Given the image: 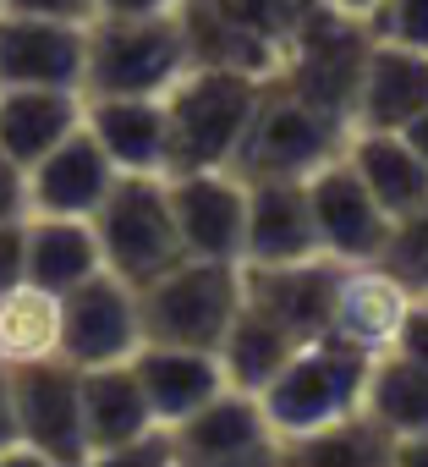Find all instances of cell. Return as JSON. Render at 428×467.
<instances>
[{
    "mask_svg": "<svg viewBox=\"0 0 428 467\" xmlns=\"http://www.w3.org/2000/svg\"><path fill=\"white\" fill-rule=\"evenodd\" d=\"M0 12L56 17V23H94V0H0Z\"/></svg>",
    "mask_w": 428,
    "mask_h": 467,
    "instance_id": "cell-35",
    "label": "cell"
},
{
    "mask_svg": "<svg viewBox=\"0 0 428 467\" xmlns=\"http://www.w3.org/2000/svg\"><path fill=\"white\" fill-rule=\"evenodd\" d=\"M264 78L231 67H187L165 94V176L181 171H226L253 110Z\"/></svg>",
    "mask_w": 428,
    "mask_h": 467,
    "instance_id": "cell-1",
    "label": "cell"
},
{
    "mask_svg": "<svg viewBox=\"0 0 428 467\" xmlns=\"http://www.w3.org/2000/svg\"><path fill=\"white\" fill-rule=\"evenodd\" d=\"M346 160L362 176V187L379 198V209L390 220H406L423 198H428V160L401 138V132H373L357 127L346 138Z\"/></svg>",
    "mask_w": 428,
    "mask_h": 467,
    "instance_id": "cell-23",
    "label": "cell"
},
{
    "mask_svg": "<svg viewBox=\"0 0 428 467\" xmlns=\"http://www.w3.org/2000/svg\"><path fill=\"white\" fill-rule=\"evenodd\" d=\"M324 6H335V12H346V17H362V23H368V12L379 6V0H324Z\"/></svg>",
    "mask_w": 428,
    "mask_h": 467,
    "instance_id": "cell-39",
    "label": "cell"
},
{
    "mask_svg": "<svg viewBox=\"0 0 428 467\" xmlns=\"http://www.w3.org/2000/svg\"><path fill=\"white\" fill-rule=\"evenodd\" d=\"M395 352L428 368V297H423V292L412 297V308H406V319H401V330H395Z\"/></svg>",
    "mask_w": 428,
    "mask_h": 467,
    "instance_id": "cell-34",
    "label": "cell"
},
{
    "mask_svg": "<svg viewBox=\"0 0 428 467\" xmlns=\"http://www.w3.org/2000/svg\"><path fill=\"white\" fill-rule=\"evenodd\" d=\"M176 6L181 0H94V17H159Z\"/></svg>",
    "mask_w": 428,
    "mask_h": 467,
    "instance_id": "cell-36",
    "label": "cell"
},
{
    "mask_svg": "<svg viewBox=\"0 0 428 467\" xmlns=\"http://www.w3.org/2000/svg\"><path fill=\"white\" fill-rule=\"evenodd\" d=\"M6 220H28V165L0 149V225Z\"/></svg>",
    "mask_w": 428,
    "mask_h": 467,
    "instance_id": "cell-33",
    "label": "cell"
},
{
    "mask_svg": "<svg viewBox=\"0 0 428 467\" xmlns=\"http://www.w3.org/2000/svg\"><path fill=\"white\" fill-rule=\"evenodd\" d=\"M428 105V56L406 50V45H368L362 61V83H357V110H352V132L373 127V132H401L417 110Z\"/></svg>",
    "mask_w": 428,
    "mask_h": 467,
    "instance_id": "cell-20",
    "label": "cell"
},
{
    "mask_svg": "<svg viewBox=\"0 0 428 467\" xmlns=\"http://www.w3.org/2000/svg\"><path fill=\"white\" fill-rule=\"evenodd\" d=\"M17 440L23 434H17V407H12V368L0 363V456H6Z\"/></svg>",
    "mask_w": 428,
    "mask_h": 467,
    "instance_id": "cell-37",
    "label": "cell"
},
{
    "mask_svg": "<svg viewBox=\"0 0 428 467\" xmlns=\"http://www.w3.org/2000/svg\"><path fill=\"white\" fill-rule=\"evenodd\" d=\"M401 138H406V143H412V149H417V154L428 160V105H423V110H417V116H412L406 127H401Z\"/></svg>",
    "mask_w": 428,
    "mask_h": 467,
    "instance_id": "cell-38",
    "label": "cell"
},
{
    "mask_svg": "<svg viewBox=\"0 0 428 467\" xmlns=\"http://www.w3.org/2000/svg\"><path fill=\"white\" fill-rule=\"evenodd\" d=\"M105 254L94 237V220L77 214H28V281L45 292H72L77 281L99 275Z\"/></svg>",
    "mask_w": 428,
    "mask_h": 467,
    "instance_id": "cell-24",
    "label": "cell"
},
{
    "mask_svg": "<svg viewBox=\"0 0 428 467\" xmlns=\"http://www.w3.org/2000/svg\"><path fill=\"white\" fill-rule=\"evenodd\" d=\"M138 379H143V396L154 407V418L170 429L181 423L187 412H198L209 396L226 390V368H220V352H198V347H165V341H143L138 358H132Z\"/></svg>",
    "mask_w": 428,
    "mask_h": 467,
    "instance_id": "cell-21",
    "label": "cell"
},
{
    "mask_svg": "<svg viewBox=\"0 0 428 467\" xmlns=\"http://www.w3.org/2000/svg\"><path fill=\"white\" fill-rule=\"evenodd\" d=\"M192 67L176 12L159 17H94L88 23V72L83 94H148L165 99L170 83Z\"/></svg>",
    "mask_w": 428,
    "mask_h": 467,
    "instance_id": "cell-6",
    "label": "cell"
},
{
    "mask_svg": "<svg viewBox=\"0 0 428 467\" xmlns=\"http://www.w3.org/2000/svg\"><path fill=\"white\" fill-rule=\"evenodd\" d=\"M346 138H352V127L341 116L319 110L313 99H302L297 88H286L270 72L259 110H253L226 171H237L242 182H308L324 160H335L346 149Z\"/></svg>",
    "mask_w": 428,
    "mask_h": 467,
    "instance_id": "cell-3",
    "label": "cell"
},
{
    "mask_svg": "<svg viewBox=\"0 0 428 467\" xmlns=\"http://www.w3.org/2000/svg\"><path fill=\"white\" fill-rule=\"evenodd\" d=\"M237 308H242V265H220V259H181L159 281L138 286L143 341H165V347L220 352Z\"/></svg>",
    "mask_w": 428,
    "mask_h": 467,
    "instance_id": "cell-5",
    "label": "cell"
},
{
    "mask_svg": "<svg viewBox=\"0 0 428 467\" xmlns=\"http://www.w3.org/2000/svg\"><path fill=\"white\" fill-rule=\"evenodd\" d=\"M143 347V314L138 292L99 270L61 292V358L77 368H105V363H132Z\"/></svg>",
    "mask_w": 428,
    "mask_h": 467,
    "instance_id": "cell-9",
    "label": "cell"
},
{
    "mask_svg": "<svg viewBox=\"0 0 428 467\" xmlns=\"http://www.w3.org/2000/svg\"><path fill=\"white\" fill-rule=\"evenodd\" d=\"M176 462L192 467H248V462H280V440L264 418L259 390L226 385L220 396H209L198 412L170 423Z\"/></svg>",
    "mask_w": 428,
    "mask_h": 467,
    "instance_id": "cell-10",
    "label": "cell"
},
{
    "mask_svg": "<svg viewBox=\"0 0 428 467\" xmlns=\"http://www.w3.org/2000/svg\"><path fill=\"white\" fill-rule=\"evenodd\" d=\"M94 237H99L105 270L121 275L132 292L187 259L165 176H116L110 198L94 209Z\"/></svg>",
    "mask_w": 428,
    "mask_h": 467,
    "instance_id": "cell-4",
    "label": "cell"
},
{
    "mask_svg": "<svg viewBox=\"0 0 428 467\" xmlns=\"http://www.w3.org/2000/svg\"><path fill=\"white\" fill-rule=\"evenodd\" d=\"M423 259H428V198H423L406 220H395L390 248H384V265H390L395 275H412Z\"/></svg>",
    "mask_w": 428,
    "mask_h": 467,
    "instance_id": "cell-31",
    "label": "cell"
},
{
    "mask_svg": "<svg viewBox=\"0 0 428 467\" xmlns=\"http://www.w3.org/2000/svg\"><path fill=\"white\" fill-rule=\"evenodd\" d=\"M231 6H237L248 23H259L264 34H275V39L286 45V39L324 6V0H231Z\"/></svg>",
    "mask_w": 428,
    "mask_h": 467,
    "instance_id": "cell-30",
    "label": "cell"
},
{
    "mask_svg": "<svg viewBox=\"0 0 428 467\" xmlns=\"http://www.w3.org/2000/svg\"><path fill=\"white\" fill-rule=\"evenodd\" d=\"M368 368H373V358H368L362 347L330 336V330L313 336V341H302V347L291 352V363L259 390L264 418H270V429H275V440H280V456H286L297 440H308V434H319V429L352 418V412L362 407Z\"/></svg>",
    "mask_w": 428,
    "mask_h": 467,
    "instance_id": "cell-2",
    "label": "cell"
},
{
    "mask_svg": "<svg viewBox=\"0 0 428 467\" xmlns=\"http://www.w3.org/2000/svg\"><path fill=\"white\" fill-rule=\"evenodd\" d=\"M362 412L373 423H384L395 440L401 434H423L428 429V368L401 358L395 347L373 358L368 368V390H362Z\"/></svg>",
    "mask_w": 428,
    "mask_h": 467,
    "instance_id": "cell-27",
    "label": "cell"
},
{
    "mask_svg": "<svg viewBox=\"0 0 428 467\" xmlns=\"http://www.w3.org/2000/svg\"><path fill=\"white\" fill-rule=\"evenodd\" d=\"M406 281H412V292H423V297H428V259H423V265H417Z\"/></svg>",
    "mask_w": 428,
    "mask_h": 467,
    "instance_id": "cell-40",
    "label": "cell"
},
{
    "mask_svg": "<svg viewBox=\"0 0 428 467\" xmlns=\"http://www.w3.org/2000/svg\"><path fill=\"white\" fill-rule=\"evenodd\" d=\"M368 34L384 45H406L428 56V0H379L368 12Z\"/></svg>",
    "mask_w": 428,
    "mask_h": 467,
    "instance_id": "cell-29",
    "label": "cell"
},
{
    "mask_svg": "<svg viewBox=\"0 0 428 467\" xmlns=\"http://www.w3.org/2000/svg\"><path fill=\"white\" fill-rule=\"evenodd\" d=\"M368 23L362 17H346L335 6H319L291 39H286V56L275 67V78L286 88H297L302 99H313L319 110L341 116L352 127V110H357V83H362V61H368Z\"/></svg>",
    "mask_w": 428,
    "mask_h": 467,
    "instance_id": "cell-7",
    "label": "cell"
},
{
    "mask_svg": "<svg viewBox=\"0 0 428 467\" xmlns=\"http://www.w3.org/2000/svg\"><path fill=\"white\" fill-rule=\"evenodd\" d=\"M324 254L308 182H248V248L242 265H291Z\"/></svg>",
    "mask_w": 428,
    "mask_h": 467,
    "instance_id": "cell-18",
    "label": "cell"
},
{
    "mask_svg": "<svg viewBox=\"0 0 428 467\" xmlns=\"http://www.w3.org/2000/svg\"><path fill=\"white\" fill-rule=\"evenodd\" d=\"M116 176H121L116 160L99 149V138L83 121L39 165H28V214H77V220H94V209L110 198Z\"/></svg>",
    "mask_w": 428,
    "mask_h": 467,
    "instance_id": "cell-15",
    "label": "cell"
},
{
    "mask_svg": "<svg viewBox=\"0 0 428 467\" xmlns=\"http://www.w3.org/2000/svg\"><path fill=\"white\" fill-rule=\"evenodd\" d=\"M77 127H83L77 88H0V149L17 165H39Z\"/></svg>",
    "mask_w": 428,
    "mask_h": 467,
    "instance_id": "cell-22",
    "label": "cell"
},
{
    "mask_svg": "<svg viewBox=\"0 0 428 467\" xmlns=\"http://www.w3.org/2000/svg\"><path fill=\"white\" fill-rule=\"evenodd\" d=\"M39 358H61V297L17 281L0 292V363L23 368Z\"/></svg>",
    "mask_w": 428,
    "mask_h": 467,
    "instance_id": "cell-26",
    "label": "cell"
},
{
    "mask_svg": "<svg viewBox=\"0 0 428 467\" xmlns=\"http://www.w3.org/2000/svg\"><path fill=\"white\" fill-rule=\"evenodd\" d=\"M341 275H346V265L330 254H308L291 265H242V297L253 308H264L270 319H280L286 330H297L302 341H313L330 330Z\"/></svg>",
    "mask_w": 428,
    "mask_h": 467,
    "instance_id": "cell-14",
    "label": "cell"
},
{
    "mask_svg": "<svg viewBox=\"0 0 428 467\" xmlns=\"http://www.w3.org/2000/svg\"><path fill=\"white\" fill-rule=\"evenodd\" d=\"M170 182V209L181 225L187 259L242 265L248 248V182L237 171H181Z\"/></svg>",
    "mask_w": 428,
    "mask_h": 467,
    "instance_id": "cell-12",
    "label": "cell"
},
{
    "mask_svg": "<svg viewBox=\"0 0 428 467\" xmlns=\"http://www.w3.org/2000/svg\"><path fill=\"white\" fill-rule=\"evenodd\" d=\"M308 203H313V225H319V248L330 259H341V265H373V259H384L395 220L362 187V176L352 171L346 149L308 176Z\"/></svg>",
    "mask_w": 428,
    "mask_h": 467,
    "instance_id": "cell-11",
    "label": "cell"
},
{
    "mask_svg": "<svg viewBox=\"0 0 428 467\" xmlns=\"http://www.w3.org/2000/svg\"><path fill=\"white\" fill-rule=\"evenodd\" d=\"M88 72V23L0 12V88H77Z\"/></svg>",
    "mask_w": 428,
    "mask_h": 467,
    "instance_id": "cell-13",
    "label": "cell"
},
{
    "mask_svg": "<svg viewBox=\"0 0 428 467\" xmlns=\"http://www.w3.org/2000/svg\"><path fill=\"white\" fill-rule=\"evenodd\" d=\"M17 281H28V220L0 225V292Z\"/></svg>",
    "mask_w": 428,
    "mask_h": 467,
    "instance_id": "cell-32",
    "label": "cell"
},
{
    "mask_svg": "<svg viewBox=\"0 0 428 467\" xmlns=\"http://www.w3.org/2000/svg\"><path fill=\"white\" fill-rule=\"evenodd\" d=\"M12 407H17V434L45 467L66 462H94L88 456V429H83V368L66 358H39L12 368Z\"/></svg>",
    "mask_w": 428,
    "mask_h": 467,
    "instance_id": "cell-8",
    "label": "cell"
},
{
    "mask_svg": "<svg viewBox=\"0 0 428 467\" xmlns=\"http://www.w3.org/2000/svg\"><path fill=\"white\" fill-rule=\"evenodd\" d=\"M297 347H302V336H297V330H286L280 319H270L264 308H253V303L242 297V308H237V319H231L226 341H220L226 385H237V390H264V385L291 363V352H297Z\"/></svg>",
    "mask_w": 428,
    "mask_h": 467,
    "instance_id": "cell-25",
    "label": "cell"
},
{
    "mask_svg": "<svg viewBox=\"0 0 428 467\" xmlns=\"http://www.w3.org/2000/svg\"><path fill=\"white\" fill-rule=\"evenodd\" d=\"M412 297H417L412 281L395 275L384 259H373V265H346L341 292H335V314H330V336H341V341L362 347L368 358H379V352L395 347V330H401Z\"/></svg>",
    "mask_w": 428,
    "mask_h": 467,
    "instance_id": "cell-16",
    "label": "cell"
},
{
    "mask_svg": "<svg viewBox=\"0 0 428 467\" xmlns=\"http://www.w3.org/2000/svg\"><path fill=\"white\" fill-rule=\"evenodd\" d=\"M390 445H395V434H390L384 423H373V418L357 407L352 418H341V423H330V429L297 440L286 456H297V462H390ZM286 456H280V462H286Z\"/></svg>",
    "mask_w": 428,
    "mask_h": 467,
    "instance_id": "cell-28",
    "label": "cell"
},
{
    "mask_svg": "<svg viewBox=\"0 0 428 467\" xmlns=\"http://www.w3.org/2000/svg\"><path fill=\"white\" fill-rule=\"evenodd\" d=\"M154 423L159 418H154V407H148L143 379H138L132 363L83 368V429H88V456L94 462H116Z\"/></svg>",
    "mask_w": 428,
    "mask_h": 467,
    "instance_id": "cell-19",
    "label": "cell"
},
{
    "mask_svg": "<svg viewBox=\"0 0 428 467\" xmlns=\"http://www.w3.org/2000/svg\"><path fill=\"white\" fill-rule=\"evenodd\" d=\"M83 121L121 176H165V99L83 94Z\"/></svg>",
    "mask_w": 428,
    "mask_h": 467,
    "instance_id": "cell-17",
    "label": "cell"
}]
</instances>
